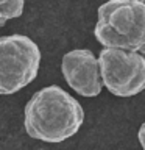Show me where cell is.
<instances>
[{
  "mask_svg": "<svg viewBox=\"0 0 145 150\" xmlns=\"http://www.w3.org/2000/svg\"><path fill=\"white\" fill-rule=\"evenodd\" d=\"M83 122L84 110L81 103L58 84L36 91L23 111L27 134L50 144L63 142L75 136Z\"/></svg>",
  "mask_w": 145,
  "mask_h": 150,
  "instance_id": "obj_1",
  "label": "cell"
},
{
  "mask_svg": "<svg viewBox=\"0 0 145 150\" xmlns=\"http://www.w3.org/2000/svg\"><path fill=\"white\" fill-rule=\"evenodd\" d=\"M94 36L103 49L145 56V5L140 0H108L97 9Z\"/></svg>",
  "mask_w": 145,
  "mask_h": 150,
  "instance_id": "obj_2",
  "label": "cell"
},
{
  "mask_svg": "<svg viewBox=\"0 0 145 150\" xmlns=\"http://www.w3.org/2000/svg\"><path fill=\"white\" fill-rule=\"evenodd\" d=\"M41 50L25 35L0 38V96H11L37 77Z\"/></svg>",
  "mask_w": 145,
  "mask_h": 150,
  "instance_id": "obj_3",
  "label": "cell"
},
{
  "mask_svg": "<svg viewBox=\"0 0 145 150\" xmlns=\"http://www.w3.org/2000/svg\"><path fill=\"white\" fill-rule=\"evenodd\" d=\"M103 88L115 97H134L145 91V56L136 52L103 49L98 55Z\"/></svg>",
  "mask_w": 145,
  "mask_h": 150,
  "instance_id": "obj_4",
  "label": "cell"
},
{
  "mask_svg": "<svg viewBox=\"0 0 145 150\" xmlns=\"http://www.w3.org/2000/svg\"><path fill=\"white\" fill-rule=\"evenodd\" d=\"M61 72L65 83L83 97H97L103 89L98 59L89 49H75L63 56Z\"/></svg>",
  "mask_w": 145,
  "mask_h": 150,
  "instance_id": "obj_5",
  "label": "cell"
},
{
  "mask_svg": "<svg viewBox=\"0 0 145 150\" xmlns=\"http://www.w3.org/2000/svg\"><path fill=\"white\" fill-rule=\"evenodd\" d=\"M23 6H25V0H9L6 5L0 6V11L5 16V19L9 21V19L20 17L23 13Z\"/></svg>",
  "mask_w": 145,
  "mask_h": 150,
  "instance_id": "obj_6",
  "label": "cell"
},
{
  "mask_svg": "<svg viewBox=\"0 0 145 150\" xmlns=\"http://www.w3.org/2000/svg\"><path fill=\"white\" fill-rule=\"evenodd\" d=\"M137 139H139L140 145H142V149L145 150V122L140 125V128H139V131H137Z\"/></svg>",
  "mask_w": 145,
  "mask_h": 150,
  "instance_id": "obj_7",
  "label": "cell"
},
{
  "mask_svg": "<svg viewBox=\"0 0 145 150\" xmlns=\"http://www.w3.org/2000/svg\"><path fill=\"white\" fill-rule=\"evenodd\" d=\"M8 21H6V19H5V16H3V14H2V11H0V27H3L5 25V23H6Z\"/></svg>",
  "mask_w": 145,
  "mask_h": 150,
  "instance_id": "obj_8",
  "label": "cell"
},
{
  "mask_svg": "<svg viewBox=\"0 0 145 150\" xmlns=\"http://www.w3.org/2000/svg\"><path fill=\"white\" fill-rule=\"evenodd\" d=\"M9 0H0V6H3V5H6Z\"/></svg>",
  "mask_w": 145,
  "mask_h": 150,
  "instance_id": "obj_9",
  "label": "cell"
},
{
  "mask_svg": "<svg viewBox=\"0 0 145 150\" xmlns=\"http://www.w3.org/2000/svg\"><path fill=\"white\" fill-rule=\"evenodd\" d=\"M140 2H142V3H144V5H145V0H140Z\"/></svg>",
  "mask_w": 145,
  "mask_h": 150,
  "instance_id": "obj_10",
  "label": "cell"
}]
</instances>
